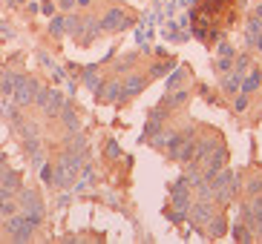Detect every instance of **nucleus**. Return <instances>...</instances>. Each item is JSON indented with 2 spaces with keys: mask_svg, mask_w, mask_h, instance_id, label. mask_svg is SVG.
Instances as JSON below:
<instances>
[{
  "mask_svg": "<svg viewBox=\"0 0 262 244\" xmlns=\"http://www.w3.org/2000/svg\"><path fill=\"white\" fill-rule=\"evenodd\" d=\"M98 23H101V32H124V29H130V26H136V17L124 15L121 6H113Z\"/></svg>",
  "mask_w": 262,
  "mask_h": 244,
  "instance_id": "nucleus-3",
  "label": "nucleus"
},
{
  "mask_svg": "<svg viewBox=\"0 0 262 244\" xmlns=\"http://www.w3.org/2000/svg\"><path fill=\"white\" fill-rule=\"evenodd\" d=\"M3 230H6L9 241H15V244H26V241H32V236H35V230L26 224V218H24V213H20V210H17V213H12V215H6Z\"/></svg>",
  "mask_w": 262,
  "mask_h": 244,
  "instance_id": "nucleus-1",
  "label": "nucleus"
},
{
  "mask_svg": "<svg viewBox=\"0 0 262 244\" xmlns=\"http://www.w3.org/2000/svg\"><path fill=\"white\" fill-rule=\"evenodd\" d=\"M55 121H61L67 132H81V115L75 112V107H72L70 101L63 104V109L58 112V118H55Z\"/></svg>",
  "mask_w": 262,
  "mask_h": 244,
  "instance_id": "nucleus-11",
  "label": "nucleus"
},
{
  "mask_svg": "<svg viewBox=\"0 0 262 244\" xmlns=\"http://www.w3.org/2000/svg\"><path fill=\"white\" fill-rule=\"evenodd\" d=\"M231 69H233V58H216L213 61V72H219V75L231 72Z\"/></svg>",
  "mask_w": 262,
  "mask_h": 244,
  "instance_id": "nucleus-36",
  "label": "nucleus"
},
{
  "mask_svg": "<svg viewBox=\"0 0 262 244\" xmlns=\"http://www.w3.org/2000/svg\"><path fill=\"white\" fill-rule=\"evenodd\" d=\"M38 81L35 78H26V75H20V81H17V86H15V92L9 95V101L12 104H17L20 109H26V107H32L35 104V95H38Z\"/></svg>",
  "mask_w": 262,
  "mask_h": 244,
  "instance_id": "nucleus-2",
  "label": "nucleus"
},
{
  "mask_svg": "<svg viewBox=\"0 0 262 244\" xmlns=\"http://www.w3.org/2000/svg\"><path fill=\"white\" fill-rule=\"evenodd\" d=\"M167 218H170V224H182V222L187 218V210H176V207H173Z\"/></svg>",
  "mask_w": 262,
  "mask_h": 244,
  "instance_id": "nucleus-39",
  "label": "nucleus"
},
{
  "mask_svg": "<svg viewBox=\"0 0 262 244\" xmlns=\"http://www.w3.org/2000/svg\"><path fill=\"white\" fill-rule=\"evenodd\" d=\"M136 63H139V52H127V58H118L116 61V75H127V72H133Z\"/></svg>",
  "mask_w": 262,
  "mask_h": 244,
  "instance_id": "nucleus-25",
  "label": "nucleus"
},
{
  "mask_svg": "<svg viewBox=\"0 0 262 244\" xmlns=\"http://www.w3.org/2000/svg\"><path fill=\"white\" fill-rule=\"evenodd\" d=\"M170 204L176 207V210H190V204H193V184L187 181L185 176H179L176 184L170 187Z\"/></svg>",
  "mask_w": 262,
  "mask_h": 244,
  "instance_id": "nucleus-4",
  "label": "nucleus"
},
{
  "mask_svg": "<svg viewBox=\"0 0 262 244\" xmlns=\"http://www.w3.org/2000/svg\"><path fill=\"white\" fill-rule=\"evenodd\" d=\"M20 207H17V201L15 199H6V201H0V215H12V213H17Z\"/></svg>",
  "mask_w": 262,
  "mask_h": 244,
  "instance_id": "nucleus-38",
  "label": "nucleus"
},
{
  "mask_svg": "<svg viewBox=\"0 0 262 244\" xmlns=\"http://www.w3.org/2000/svg\"><path fill=\"white\" fill-rule=\"evenodd\" d=\"M216 55H219V58H236V52H233V46L231 43H219V49H216Z\"/></svg>",
  "mask_w": 262,
  "mask_h": 244,
  "instance_id": "nucleus-40",
  "label": "nucleus"
},
{
  "mask_svg": "<svg viewBox=\"0 0 262 244\" xmlns=\"http://www.w3.org/2000/svg\"><path fill=\"white\" fill-rule=\"evenodd\" d=\"M251 49H256V52H259V55H262V35H259V40H256V43H254V46H251Z\"/></svg>",
  "mask_w": 262,
  "mask_h": 244,
  "instance_id": "nucleus-48",
  "label": "nucleus"
},
{
  "mask_svg": "<svg viewBox=\"0 0 262 244\" xmlns=\"http://www.w3.org/2000/svg\"><path fill=\"white\" fill-rule=\"evenodd\" d=\"M185 78H187V69H185V66H173V69L167 72V92L179 89V86L185 84Z\"/></svg>",
  "mask_w": 262,
  "mask_h": 244,
  "instance_id": "nucleus-24",
  "label": "nucleus"
},
{
  "mask_svg": "<svg viewBox=\"0 0 262 244\" xmlns=\"http://www.w3.org/2000/svg\"><path fill=\"white\" fill-rule=\"evenodd\" d=\"M239 89L245 92V95H254V92L262 89V69H248L245 75H242V86Z\"/></svg>",
  "mask_w": 262,
  "mask_h": 244,
  "instance_id": "nucleus-15",
  "label": "nucleus"
},
{
  "mask_svg": "<svg viewBox=\"0 0 262 244\" xmlns=\"http://www.w3.org/2000/svg\"><path fill=\"white\" fill-rule=\"evenodd\" d=\"M147 84H150V78H147L144 72H127L124 81H121V101L141 95V92L147 89Z\"/></svg>",
  "mask_w": 262,
  "mask_h": 244,
  "instance_id": "nucleus-6",
  "label": "nucleus"
},
{
  "mask_svg": "<svg viewBox=\"0 0 262 244\" xmlns=\"http://www.w3.org/2000/svg\"><path fill=\"white\" fill-rule=\"evenodd\" d=\"M219 86H222V92L231 98V95H236V92H239V86H242V75L231 69V72H225V75L219 78Z\"/></svg>",
  "mask_w": 262,
  "mask_h": 244,
  "instance_id": "nucleus-18",
  "label": "nucleus"
},
{
  "mask_svg": "<svg viewBox=\"0 0 262 244\" xmlns=\"http://www.w3.org/2000/svg\"><path fill=\"white\" fill-rule=\"evenodd\" d=\"M248 69H251V55H236V58H233V72L245 75Z\"/></svg>",
  "mask_w": 262,
  "mask_h": 244,
  "instance_id": "nucleus-33",
  "label": "nucleus"
},
{
  "mask_svg": "<svg viewBox=\"0 0 262 244\" xmlns=\"http://www.w3.org/2000/svg\"><path fill=\"white\" fill-rule=\"evenodd\" d=\"M0 35H6V38H15V29H12L9 23H0Z\"/></svg>",
  "mask_w": 262,
  "mask_h": 244,
  "instance_id": "nucleus-45",
  "label": "nucleus"
},
{
  "mask_svg": "<svg viewBox=\"0 0 262 244\" xmlns=\"http://www.w3.org/2000/svg\"><path fill=\"white\" fill-rule=\"evenodd\" d=\"M26 12H29V15H35V12H40V6L35 3V0H26Z\"/></svg>",
  "mask_w": 262,
  "mask_h": 244,
  "instance_id": "nucleus-46",
  "label": "nucleus"
},
{
  "mask_svg": "<svg viewBox=\"0 0 262 244\" xmlns=\"http://www.w3.org/2000/svg\"><path fill=\"white\" fill-rule=\"evenodd\" d=\"M84 32L86 35H81V43H93L95 38L101 35V23H98V17H84Z\"/></svg>",
  "mask_w": 262,
  "mask_h": 244,
  "instance_id": "nucleus-23",
  "label": "nucleus"
},
{
  "mask_svg": "<svg viewBox=\"0 0 262 244\" xmlns=\"http://www.w3.org/2000/svg\"><path fill=\"white\" fill-rule=\"evenodd\" d=\"M0 184H3V187H9V190H20V187H24V178H20V173H17V169H9V167H3L0 169Z\"/></svg>",
  "mask_w": 262,
  "mask_h": 244,
  "instance_id": "nucleus-21",
  "label": "nucleus"
},
{
  "mask_svg": "<svg viewBox=\"0 0 262 244\" xmlns=\"http://www.w3.org/2000/svg\"><path fill=\"white\" fill-rule=\"evenodd\" d=\"M219 144H222V138H219V135H205V138H199V141H196V153H193V161H196V164H202V161L208 158V155L213 153Z\"/></svg>",
  "mask_w": 262,
  "mask_h": 244,
  "instance_id": "nucleus-13",
  "label": "nucleus"
},
{
  "mask_svg": "<svg viewBox=\"0 0 262 244\" xmlns=\"http://www.w3.org/2000/svg\"><path fill=\"white\" fill-rule=\"evenodd\" d=\"M242 192H245V199H251V196H259V192H262V176H254V178H251V181H248V187H245Z\"/></svg>",
  "mask_w": 262,
  "mask_h": 244,
  "instance_id": "nucleus-34",
  "label": "nucleus"
},
{
  "mask_svg": "<svg viewBox=\"0 0 262 244\" xmlns=\"http://www.w3.org/2000/svg\"><path fill=\"white\" fill-rule=\"evenodd\" d=\"M104 104H118L121 101V81L118 78H110L107 84H104V89H101V98Z\"/></svg>",
  "mask_w": 262,
  "mask_h": 244,
  "instance_id": "nucleus-17",
  "label": "nucleus"
},
{
  "mask_svg": "<svg viewBox=\"0 0 262 244\" xmlns=\"http://www.w3.org/2000/svg\"><path fill=\"white\" fill-rule=\"evenodd\" d=\"M75 6L78 9H90V6H93V0H75Z\"/></svg>",
  "mask_w": 262,
  "mask_h": 244,
  "instance_id": "nucleus-47",
  "label": "nucleus"
},
{
  "mask_svg": "<svg viewBox=\"0 0 262 244\" xmlns=\"http://www.w3.org/2000/svg\"><path fill=\"white\" fill-rule=\"evenodd\" d=\"M38 6H40V12H43V15H49V17H52L55 12H58V6H55V0H40Z\"/></svg>",
  "mask_w": 262,
  "mask_h": 244,
  "instance_id": "nucleus-41",
  "label": "nucleus"
},
{
  "mask_svg": "<svg viewBox=\"0 0 262 244\" xmlns=\"http://www.w3.org/2000/svg\"><path fill=\"white\" fill-rule=\"evenodd\" d=\"M75 0H58V12H63V15H70V12H75Z\"/></svg>",
  "mask_w": 262,
  "mask_h": 244,
  "instance_id": "nucleus-43",
  "label": "nucleus"
},
{
  "mask_svg": "<svg viewBox=\"0 0 262 244\" xmlns=\"http://www.w3.org/2000/svg\"><path fill=\"white\" fill-rule=\"evenodd\" d=\"M173 66H176V61H173V58H170V61H162V63H153V66L147 69V78H150V81H153V78H167V72Z\"/></svg>",
  "mask_w": 262,
  "mask_h": 244,
  "instance_id": "nucleus-26",
  "label": "nucleus"
},
{
  "mask_svg": "<svg viewBox=\"0 0 262 244\" xmlns=\"http://www.w3.org/2000/svg\"><path fill=\"white\" fill-rule=\"evenodd\" d=\"M231 107H233V112H248V107H251V95H245V92L239 89L236 95H231Z\"/></svg>",
  "mask_w": 262,
  "mask_h": 244,
  "instance_id": "nucleus-29",
  "label": "nucleus"
},
{
  "mask_svg": "<svg viewBox=\"0 0 262 244\" xmlns=\"http://www.w3.org/2000/svg\"><path fill=\"white\" fill-rule=\"evenodd\" d=\"M173 132H176V130H173V127H170V130H164V127H162V130H159V132H156L153 138H150V144H153L156 150H164V147H167V141H170V135H173Z\"/></svg>",
  "mask_w": 262,
  "mask_h": 244,
  "instance_id": "nucleus-30",
  "label": "nucleus"
},
{
  "mask_svg": "<svg viewBox=\"0 0 262 244\" xmlns=\"http://www.w3.org/2000/svg\"><path fill=\"white\" fill-rule=\"evenodd\" d=\"M81 32H84V17H78V15H63V35H72V38H81Z\"/></svg>",
  "mask_w": 262,
  "mask_h": 244,
  "instance_id": "nucleus-20",
  "label": "nucleus"
},
{
  "mask_svg": "<svg viewBox=\"0 0 262 244\" xmlns=\"http://www.w3.org/2000/svg\"><path fill=\"white\" fill-rule=\"evenodd\" d=\"M231 233H233V241H239V244H251V241H256V236H254V233H251V230H248L242 222H239L236 227L231 230Z\"/></svg>",
  "mask_w": 262,
  "mask_h": 244,
  "instance_id": "nucleus-28",
  "label": "nucleus"
},
{
  "mask_svg": "<svg viewBox=\"0 0 262 244\" xmlns=\"http://www.w3.org/2000/svg\"><path fill=\"white\" fill-rule=\"evenodd\" d=\"M49 35L52 38H63V12L52 15V20H49Z\"/></svg>",
  "mask_w": 262,
  "mask_h": 244,
  "instance_id": "nucleus-31",
  "label": "nucleus"
},
{
  "mask_svg": "<svg viewBox=\"0 0 262 244\" xmlns=\"http://www.w3.org/2000/svg\"><path fill=\"white\" fill-rule=\"evenodd\" d=\"M104 155H107L110 161H118V158H124V150L116 144V141H107V147H104Z\"/></svg>",
  "mask_w": 262,
  "mask_h": 244,
  "instance_id": "nucleus-35",
  "label": "nucleus"
},
{
  "mask_svg": "<svg viewBox=\"0 0 262 244\" xmlns=\"http://www.w3.org/2000/svg\"><path fill=\"white\" fill-rule=\"evenodd\" d=\"M164 127V121H156V118H147V124H144V135H141V141H150V138L156 135V132Z\"/></svg>",
  "mask_w": 262,
  "mask_h": 244,
  "instance_id": "nucleus-32",
  "label": "nucleus"
},
{
  "mask_svg": "<svg viewBox=\"0 0 262 244\" xmlns=\"http://www.w3.org/2000/svg\"><path fill=\"white\" fill-rule=\"evenodd\" d=\"M49 72H52V81H55V84H61V81H67V69H63V66H58V63H55V66L49 69Z\"/></svg>",
  "mask_w": 262,
  "mask_h": 244,
  "instance_id": "nucleus-42",
  "label": "nucleus"
},
{
  "mask_svg": "<svg viewBox=\"0 0 262 244\" xmlns=\"http://www.w3.org/2000/svg\"><path fill=\"white\" fill-rule=\"evenodd\" d=\"M259 35H262V23L256 20V17H251V20H248V26H245V40H248V46H254L256 40H259Z\"/></svg>",
  "mask_w": 262,
  "mask_h": 244,
  "instance_id": "nucleus-27",
  "label": "nucleus"
},
{
  "mask_svg": "<svg viewBox=\"0 0 262 244\" xmlns=\"http://www.w3.org/2000/svg\"><path fill=\"white\" fill-rule=\"evenodd\" d=\"M63 104H67V95L63 92H58V89H49V98H47V104H43V118H49V121H55L58 118V112L63 109Z\"/></svg>",
  "mask_w": 262,
  "mask_h": 244,
  "instance_id": "nucleus-12",
  "label": "nucleus"
},
{
  "mask_svg": "<svg viewBox=\"0 0 262 244\" xmlns=\"http://www.w3.org/2000/svg\"><path fill=\"white\" fill-rule=\"evenodd\" d=\"M98 69H101L98 63H90V66L81 69V84H84L86 89L93 92L95 98H101V89H104V84H107V81L98 75Z\"/></svg>",
  "mask_w": 262,
  "mask_h": 244,
  "instance_id": "nucleus-10",
  "label": "nucleus"
},
{
  "mask_svg": "<svg viewBox=\"0 0 262 244\" xmlns=\"http://www.w3.org/2000/svg\"><path fill=\"white\" fill-rule=\"evenodd\" d=\"M63 150H67V153H84V155H90V150H86V138L81 135V132H67Z\"/></svg>",
  "mask_w": 262,
  "mask_h": 244,
  "instance_id": "nucleus-19",
  "label": "nucleus"
},
{
  "mask_svg": "<svg viewBox=\"0 0 262 244\" xmlns=\"http://www.w3.org/2000/svg\"><path fill=\"white\" fill-rule=\"evenodd\" d=\"M239 192H242V176H236V173H233L231 181L225 184V187L213 190V201L219 207H228V204H233V201L239 199Z\"/></svg>",
  "mask_w": 262,
  "mask_h": 244,
  "instance_id": "nucleus-7",
  "label": "nucleus"
},
{
  "mask_svg": "<svg viewBox=\"0 0 262 244\" xmlns=\"http://www.w3.org/2000/svg\"><path fill=\"white\" fill-rule=\"evenodd\" d=\"M17 192L15 190H9V187H3V184H0V201H6V199H15Z\"/></svg>",
  "mask_w": 262,
  "mask_h": 244,
  "instance_id": "nucleus-44",
  "label": "nucleus"
},
{
  "mask_svg": "<svg viewBox=\"0 0 262 244\" xmlns=\"http://www.w3.org/2000/svg\"><path fill=\"white\" fill-rule=\"evenodd\" d=\"M38 173H40V181L47 184V187H52V173H55V164H49V161H47V164H43V167H40Z\"/></svg>",
  "mask_w": 262,
  "mask_h": 244,
  "instance_id": "nucleus-37",
  "label": "nucleus"
},
{
  "mask_svg": "<svg viewBox=\"0 0 262 244\" xmlns=\"http://www.w3.org/2000/svg\"><path fill=\"white\" fill-rule=\"evenodd\" d=\"M20 141H24V153H26V158L32 161V167L40 169L43 164H47V150H43V144H40V135L20 138Z\"/></svg>",
  "mask_w": 262,
  "mask_h": 244,
  "instance_id": "nucleus-9",
  "label": "nucleus"
},
{
  "mask_svg": "<svg viewBox=\"0 0 262 244\" xmlns=\"http://www.w3.org/2000/svg\"><path fill=\"white\" fill-rule=\"evenodd\" d=\"M15 199H17V207H20L24 213L47 215V207H43V201H40V192H38V190H26V187H20Z\"/></svg>",
  "mask_w": 262,
  "mask_h": 244,
  "instance_id": "nucleus-8",
  "label": "nucleus"
},
{
  "mask_svg": "<svg viewBox=\"0 0 262 244\" xmlns=\"http://www.w3.org/2000/svg\"><path fill=\"white\" fill-rule=\"evenodd\" d=\"M187 98H190V89H182V86H179V89L167 92V95L162 98V107H167L170 112H173V109H182V107H185Z\"/></svg>",
  "mask_w": 262,
  "mask_h": 244,
  "instance_id": "nucleus-16",
  "label": "nucleus"
},
{
  "mask_svg": "<svg viewBox=\"0 0 262 244\" xmlns=\"http://www.w3.org/2000/svg\"><path fill=\"white\" fill-rule=\"evenodd\" d=\"M6 167V155H0V169Z\"/></svg>",
  "mask_w": 262,
  "mask_h": 244,
  "instance_id": "nucleus-49",
  "label": "nucleus"
},
{
  "mask_svg": "<svg viewBox=\"0 0 262 244\" xmlns=\"http://www.w3.org/2000/svg\"><path fill=\"white\" fill-rule=\"evenodd\" d=\"M213 213H216V201L193 199L190 210H187V218H190V224H196V227H205V224L213 218Z\"/></svg>",
  "mask_w": 262,
  "mask_h": 244,
  "instance_id": "nucleus-5",
  "label": "nucleus"
},
{
  "mask_svg": "<svg viewBox=\"0 0 262 244\" xmlns=\"http://www.w3.org/2000/svg\"><path fill=\"white\" fill-rule=\"evenodd\" d=\"M17 81H20V75H17V72H12V69H9V72H0V95H3V98H9V95L15 92Z\"/></svg>",
  "mask_w": 262,
  "mask_h": 244,
  "instance_id": "nucleus-22",
  "label": "nucleus"
},
{
  "mask_svg": "<svg viewBox=\"0 0 262 244\" xmlns=\"http://www.w3.org/2000/svg\"><path fill=\"white\" fill-rule=\"evenodd\" d=\"M202 230H205L208 238H222L225 233H228V218H225V213H213V218H210Z\"/></svg>",
  "mask_w": 262,
  "mask_h": 244,
  "instance_id": "nucleus-14",
  "label": "nucleus"
}]
</instances>
